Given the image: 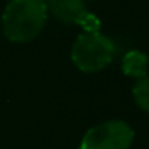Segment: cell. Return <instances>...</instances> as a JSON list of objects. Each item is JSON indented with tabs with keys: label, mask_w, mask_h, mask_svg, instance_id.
<instances>
[{
	"label": "cell",
	"mask_w": 149,
	"mask_h": 149,
	"mask_svg": "<svg viewBox=\"0 0 149 149\" xmlns=\"http://www.w3.org/2000/svg\"><path fill=\"white\" fill-rule=\"evenodd\" d=\"M45 0H10L2 15V31L10 42L34 40L47 23Z\"/></svg>",
	"instance_id": "1"
},
{
	"label": "cell",
	"mask_w": 149,
	"mask_h": 149,
	"mask_svg": "<svg viewBox=\"0 0 149 149\" xmlns=\"http://www.w3.org/2000/svg\"><path fill=\"white\" fill-rule=\"evenodd\" d=\"M117 47L112 39L98 32H84L71 48V59L82 72H98L114 61Z\"/></svg>",
	"instance_id": "2"
},
{
	"label": "cell",
	"mask_w": 149,
	"mask_h": 149,
	"mask_svg": "<svg viewBox=\"0 0 149 149\" xmlns=\"http://www.w3.org/2000/svg\"><path fill=\"white\" fill-rule=\"evenodd\" d=\"M135 132L123 120H107L84 135L79 149H130Z\"/></svg>",
	"instance_id": "3"
},
{
	"label": "cell",
	"mask_w": 149,
	"mask_h": 149,
	"mask_svg": "<svg viewBox=\"0 0 149 149\" xmlns=\"http://www.w3.org/2000/svg\"><path fill=\"white\" fill-rule=\"evenodd\" d=\"M47 11L64 24L80 26L88 10L85 0H45Z\"/></svg>",
	"instance_id": "4"
},
{
	"label": "cell",
	"mask_w": 149,
	"mask_h": 149,
	"mask_svg": "<svg viewBox=\"0 0 149 149\" xmlns=\"http://www.w3.org/2000/svg\"><path fill=\"white\" fill-rule=\"evenodd\" d=\"M148 68H149L148 55L139 52V50H130L122 58V72L128 77L136 79V80L148 75Z\"/></svg>",
	"instance_id": "5"
},
{
	"label": "cell",
	"mask_w": 149,
	"mask_h": 149,
	"mask_svg": "<svg viewBox=\"0 0 149 149\" xmlns=\"http://www.w3.org/2000/svg\"><path fill=\"white\" fill-rule=\"evenodd\" d=\"M133 100L139 109L149 112V75H144L136 80L133 87Z\"/></svg>",
	"instance_id": "6"
}]
</instances>
